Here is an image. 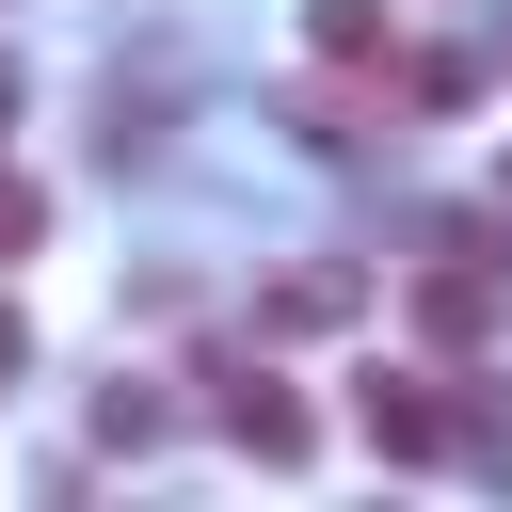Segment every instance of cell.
Returning a JSON list of instances; mask_svg holds the SVG:
<instances>
[{"label": "cell", "instance_id": "277c9868", "mask_svg": "<svg viewBox=\"0 0 512 512\" xmlns=\"http://www.w3.org/2000/svg\"><path fill=\"white\" fill-rule=\"evenodd\" d=\"M336 320H368V288H352L336 256H304V272L256 288V336H336Z\"/></svg>", "mask_w": 512, "mask_h": 512}, {"label": "cell", "instance_id": "ba28073f", "mask_svg": "<svg viewBox=\"0 0 512 512\" xmlns=\"http://www.w3.org/2000/svg\"><path fill=\"white\" fill-rule=\"evenodd\" d=\"M0 128H16V64H0Z\"/></svg>", "mask_w": 512, "mask_h": 512}, {"label": "cell", "instance_id": "52a82bcc", "mask_svg": "<svg viewBox=\"0 0 512 512\" xmlns=\"http://www.w3.org/2000/svg\"><path fill=\"white\" fill-rule=\"evenodd\" d=\"M16 368H32V320H16V304H0V384H16Z\"/></svg>", "mask_w": 512, "mask_h": 512}, {"label": "cell", "instance_id": "5b68a950", "mask_svg": "<svg viewBox=\"0 0 512 512\" xmlns=\"http://www.w3.org/2000/svg\"><path fill=\"white\" fill-rule=\"evenodd\" d=\"M304 32H320V64H384V16L368 0H304Z\"/></svg>", "mask_w": 512, "mask_h": 512}, {"label": "cell", "instance_id": "8992f818", "mask_svg": "<svg viewBox=\"0 0 512 512\" xmlns=\"http://www.w3.org/2000/svg\"><path fill=\"white\" fill-rule=\"evenodd\" d=\"M32 240H48V192H32L16 160H0V256H32Z\"/></svg>", "mask_w": 512, "mask_h": 512}, {"label": "cell", "instance_id": "7a4b0ae2", "mask_svg": "<svg viewBox=\"0 0 512 512\" xmlns=\"http://www.w3.org/2000/svg\"><path fill=\"white\" fill-rule=\"evenodd\" d=\"M496 320H512V288L480 272V240H432V272H416V336H432V352H480Z\"/></svg>", "mask_w": 512, "mask_h": 512}, {"label": "cell", "instance_id": "6da1fadb", "mask_svg": "<svg viewBox=\"0 0 512 512\" xmlns=\"http://www.w3.org/2000/svg\"><path fill=\"white\" fill-rule=\"evenodd\" d=\"M352 432H368L384 464H464V448H480V400L432 384V368H368V384H352Z\"/></svg>", "mask_w": 512, "mask_h": 512}, {"label": "cell", "instance_id": "3957f363", "mask_svg": "<svg viewBox=\"0 0 512 512\" xmlns=\"http://www.w3.org/2000/svg\"><path fill=\"white\" fill-rule=\"evenodd\" d=\"M208 416H224V432H240L256 464H304V448H320V416H304V400H288L272 368H224V400H208Z\"/></svg>", "mask_w": 512, "mask_h": 512}]
</instances>
